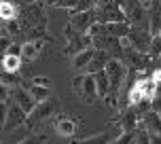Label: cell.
I'll use <instances>...</instances> for the list:
<instances>
[{"label": "cell", "mask_w": 161, "mask_h": 144, "mask_svg": "<svg viewBox=\"0 0 161 144\" xmlns=\"http://www.w3.org/2000/svg\"><path fill=\"white\" fill-rule=\"evenodd\" d=\"M45 140H47V136L38 134V136H30V138H25V140H21L19 144H45Z\"/></svg>", "instance_id": "4316f807"}, {"label": "cell", "mask_w": 161, "mask_h": 144, "mask_svg": "<svg viewBox=\"0 0 161 144\" xmlns=\"http://www.w3.org/2000/svg\"><path fill=\"white\" fill-rule=\"evenodd\" d=\"M21 62H24V59H21V57H17V55H2V70L17 74L19 68H21Z\"/></svg>", "instance_id": "ffe728a7"}, {"label": "cell", "mask_w": 161, "mask_h": 144, "mask_svg": "<svg viewBox=\"0 0 161 144\" xmlns=\"http://www.w3.org/2000/svg\"><path fill=\"white\" fill-rule=\"evenodd\" d=\"M72 89L74 93L85 100L87 104H93L97 97V85H96V74H79L72 80Z\"/></svg>", "instance_id": "3957f363"}, {"label": "cell", "mask_w": 161, "mask_h": 144, "mask_svg": "<svg viewBox=\"0 0 161 144\" xmlns=\"http://www.w3.org/2000/svg\"><path fill=\"white\" fill-rule=\"evenodd\" d=\"M7 55H17V57H21V45H11V49L7 51Z\"/></svg>", "instance_id": "f546056e"}, {"label": "cell", "mask_w": 161, "mask_h": 144, "mask_svg": "<svg viewBox=\"0 0 161 144\" xmlns=\"http://www.w3.org/2000/svg\"><path fill=\"white\" fill-rule=\"evenodd\" d=\"M151 144H161V136H157V134H151Z\"/></svg>", "instance_id": "d6a6232c"}, {"label": "cell", "mask_w": 161, "mask_h": 144, "mask_svg": "<svg viewBox=\"0 0 161 144\" xmlns=\"http://www.w3.org/2000/svg\"><path fill=\"white\" fill-rule=\"evenodd\" d=\"M142 127H144L148 134H157V136H161V114L155 112V110H151L144 119H142Z\"/></svg>", "instance_id": "9a60e30c"}, {"label": "cell", "mask_w": 161, "mask_h": 144, "mask_svg": "<svg viewBox=\"0 0 161 144\" xmlns=\"http://www.w3.org/2000/svg\"><path fill=\"white\" fill-rule=\"evenodd\" d=\"M125 15L131 28H140V30H148L151 32V24H148V11L140 0H125L123 2Z\"/></svg>", "instance_id": "7a4b0ae2"}, {"label": "cell", "mask_w": 161, "mask_h": 144, "mask_svg": "<svg viewBox=\"0 0 161 144\" xmlns=\"http://www.w3.org/2000/svg\"><path fill=\"white\" fill-rule=\"evenodd\" d=\"M57 108V102L55 100H47V102H42V104H38L36 108H34V112L28 117V121H25V125L28 127H34V125H38L40 121H45L47 117H51V112Z\"/></svg>", "instance_id": "8992f818"}, {"label": "cell", "mask_w": 161, "mask_h": 144, "mask_svg": "<svg viewBox=\"0 0 161 144\" xmlns=\"http://www.w3.org/2000/svg\"><path fill=\"white\" fill-rule=\"evenodd\" d=\"M2 85L4 87H19V76L17 74H13V72H4L2 70Z\"/></svg>", "instance_id": "7402d4cb"}, {"label": "cell", "mask_w": 161, "mask_h": 144, "mask_svg": "<svg viewBox=\"0 0 161 144\" xmlns=\"http://www.w3.org/2000/svg\"><path fill=\"white\" fill-rule=\"evenodd\" d=\"M59 2H62V0H49V4H51V7H57Z\"/></svg>", "instance_id": "836d02e7"}, {"label": "cell", "mask_w": 161, "mask_h": 144, "mask_svg": "<svg viewBox=\"0 0 161 144\" xmlns=\"http://www.w3.org/2000/svg\"><path fill=\"white\" fill-rule=\"evenodd\" d=\"M11 96H13V102H15L17 106H21L28 114H32L34 108L38 106V104H36V100L30 96V91H28L25 87H21V85L15 87V89H11Z\"/></svg>", "instance_id": "ba28073f"}, {"label": "cell", "mask_w": 161, "mask_h": 144, "mask_svg": "<svg viewBox=\"0 0 161 144\" xmlns=\"http://www.w3.org/2000/svg\"><path fill=\"white\" fill-rule=\"evenodd\" d=\"M108 62H110L108 51H100V49H97V51H96V57L91 59V64H89V68H87V74H97V72L106 70Z\"/></svg>", "instance_id": "4fadbf2b"}, {"label": "cell", "mask_w": 161, "mask_h": 144, "mask_svg": "<svg viewBox=\"0 0 161 144\" xmlns=\"http://www.w3.org/2000/svg\"><path fill=\"white\" fill-rule=\"evenodd\" d=\"M96 47H91V49H85V51H80L79 55H74L72 57V68L74 70H87L89 64H91V59L96 57Z\"/></svg>", "instance_id": "7c38bea8"}, {"label": "cell", "mask_w": 161, "mask_h": 144, "mask_svg": "<svg viewBox=\"0 0 161 144\" xmlns=\"http://www.w3.org/2000/svg\"><path fill=\"white\" fill-rule=\"evenodd\" d=\"M148 24H151V34L159 36L161 34V0H153V4L148 7Z\"/></svg>", "instance_id": "8fae6325"}, {"label": "cell", "mask_w": 161, "mask_h": 144, "mask_svg": "<svg viewBox=\"0 0 161 144\" xmlns=\"http://www.w3.org/2000/svg\"><path fill=\"white\" fill-rule=\"evenodd\" d=\"M138 123H140V114L134 106H127V110H123L121 114V129H123V134H131V131H136Z\"/></svg>", "instance_id": "30bf717a"}, {"label": "cell", "mask_w": 161, "mask_h": 144, "mask_svg": "<svg viewBox=\"0 0 161 144\" xmlns=\"http://www.w3.org/2000/svg\"><path fill=\"white\" fill-rule=\"evenodd\" d=\"M96 85H97V96L108 97V93H110V79H108L106 70H102V72L96 74Z\"/></svg>", "instance_id": "ac0fdd59"}, {"label": "cell", "mask_w": 161, "mask_h": 144, "mask_svg": "<svg viewBox=\"0 0 161 144\" xmlns=\"http://www.w3.org/2000/svg\"><path fill=\"white\" fill-rule=\"evenodd\" d=\"M32 83H34V85H40V87H49L51 80H49L47 76H36V79H32Z\"/></svg>", "instance_id": "4dcf8cb0"}, {"label": "cell", "mask_w": 161, "mask_h": 144, "mask_svg": "<svg viewBox=\"0 0 161 144\" xmlns=\"http://www.w3.org/2000/svg\"><path fill=\"white\" fill-rule=\"evenodd\" d=\"M106 74L110 79V93L108 97H104L108 106H117V97H119V91L123 87V83L127 79V66L123 59H110L108 66H106Z\"/></svg>", "instance_id": "6da1fadb"}, {"label": "cell", "mask_w": 161, "mask_h": 144, "mask_svg": "<svg viewBox=\"0 0 161 144\" xmlns=\"http://www.w3.org/2000/svg\"><path fill=\"white\" fill-rule=\"evenodd\" d=\"M134 142H136V131H131V134H119L113 144H134Z\"/></svg>", "instance_id": "cb8c5ba5"}, {"label": "cell", "mask_w": 161, "mask_h": 144, "mask_svg": "<svg viewBox=\"0 0 161 144\" xmlns=\"http://www.w3.org/2000/svg\"><path fill=\"white\" fill-rule=\"evenodd\" d=\"M134 144H151V134H148L144 127H140L136 131V142Z\"/></svg>", "instance_id": "d4e9b609"}, {"label": "cell", "mask_w": 161, "mask_h": 144, "mask_svg": "<svg viewBox=\"0 0 161 144\" xmlns=\"http://www.w3.org/2000/svg\"><path fill=\"white\" fill-rule=\"evenodd\" d=\"M123 57H125L127 64L131 66V68H136V70H144L146 64L151 62V55H148V53H140V51H136V49L123 51ZM125 59H123V62H125Z\"/></svg>", "instance_id": "9c48e42d"}, {"label": "cell", "mask_w": 161, "mask_h": 144, "mask_svg": "<svg viewBox=\"0 0 161 144\" xmlns=\"http://www.w3.org/2000/svg\"><path fill=\"white\" fill-rule=\"evenodd\" d=\"M25 89H28V91H30V96L36 100V104H42V102L51 100V89H49V87H40V85H34V83H30Z\"/></svg>", "instance_id": "e0dca14e"}, {"label": "cell", "mask_w": 161, "mask_h": 144, "mask_svg": "<svg viewBox=\"0 0 161 144\" xmlns=\"http://www.w3.org/2000/svg\"><path fill=\"white\" fill-rule=\"evenodd\" d=\"M11 45H13V42H11V34H7L4 30H2V40H0V47H2V53H4V55H7L8 49H11Z\"/></svg>", "instance_id": "f1b7e54d"}, {"label": "cell", "mask_w": 161, "mask_h": 144, "mask_svg": "<svg viewBox=\"0 0 161 144\" xmlns=\"http://www.w3.org/2000/svg\"><path fill=\"white\" fill-rule=\"evenodd\" d=\"M0 17H2L4 21H13L17 17V7L11 0H2V2H0Z\"/></svg>", "instance_id": "44dd1931"}, {"label": "cell", "mask_w": 161, "mask_h": 144, "mask_svg": "<svg viewBox=\"0 0 161 144\" xmlns=\"http://www.w3.org/2000/svg\"><path fill=\"white\" fill-rule=\"evenodd\" d=\"M97 4V0H80L79 2V8H76V13H85V11H93ZM74 15V13H72Z\"/></svg>", "instance_id": "484cf974"}, {"label": "cell", "mask_w": 161, "mask_h": 144, "mask_svg": "<svg viewBox=\"0 0 161 144\" xmlns=\"http://www.w3.org/2000/svg\"><path fill=\"white\" fill-rule=\"evenodd\" d=\"M25 121H28V112H25L21 106H17L15 102H13V106H11L8 114L4 117V121H2V129H4V131H11V129L24 125Z\"/></svg>", "instance_id": "5b68a950"}, {"label": "cell", "mask_w": 161, "mask_h": 144, "mask_svg": "<svg viewBox=\"0 0 161 144\" xmlns=\"http://www.w3.org/2000/svg\"><path fill=\"white\" fill-rule=\"evenodd\" d=\"M96 21H97V17H96V8H93V11H85V13H74L68 24L72 25L79 34H89L91 25Z\"/></svg>", "instance_id": "277c9868"}, {"label": "cell", "mask_w": 161, "mask_h": 144, "mask_svg": "<svg viewBox=\"0 0 161 144\" xmlns=\"http://www.w3.org/2000/svg\"><path fill=\"white\" fill-rule=\"evenodd\" d=\"M55 131L59 134V136H64V138L74 136V131H76V121L70 119V117H62V119H57L55 121Z\"/></svg>", "instance_id": "2e32d148"}, {"label": "cell", "mask_w": 161, "mask_h": 144, "mask_svg": "<svg viewBox=\"0 0 161 144\" xmlns=\"http://www.w3.org/2000/svg\"><path fill=\"white\" fill-rule=\"evenodd\" d=\"M114 140H117V138H114L113 134L102 131V134H96V136H91V138L79 140V142H74V144H110V142H114Z\"/></svg>", "instance_id": "d6986e66"}, {"label": "cell", "mask_w": 161, "mask_h": 144, "mask_svg": "<svg viewBox=\"0 0 161 144\" xmlns=\"http://www.w3.org/2000/svg\"><path fill=\"white\" fill-rule=\"evenodd\" d=\"M4 32H7V34H13V36H15V34H19V24H17L15 19H13V21H4Z\"/></svg>", "instance_id": "83f0119b"}, {"label": "cell", "mask_w": 161, "mask_h": 144, "mask_svg": "<svg viewBox=\"0 0 161 144\" xmlns=\"http://www.w3.org/2000/svg\"><path fill=\"white\" fill-rule=\"evenodd\" d=\"M129 40H131V47L136 49V51H140V53H148V49H151V42H153V34L148 32V30L131 28Z\"/></svg>", "instance_id": "52a82bcc"}, {"label": "cell", "mask_w": 161, "mask_h": 144, "mask_svg": "<svg viewBox=\"0 0 161 144\" xmlns=\"http://www.w3.org/2000/svg\"><path fill=\"white\" fill-rule=\"evenodd\" d=\"M40 47H42V40H28L21 45V59L24 62H34L40 53Z\"/></svg>", "instance_id": "5bb4252c"}, {"label": "cell", "mask_w": 161, "mask_h": 144, "mask_svg": "<svg viewBox=\"0 0 161 144\" xmlns=\"http://www.w3.org/2000/svg\"><path fill=\"white\" fill-rule=\"evenodd\" d=\"M151 80H153V83H157V85L161 87V68H159V70H155L153 74H151Z\"/></svg>", "instance_id": "1f68e13d"}, {"label": "cell", "mask_w": 161, "mask_h": 144, "mask_svg": "<svg viewBox=\"0 0 161 144\" xmlns=\"http://www.w3.org/2000/svg\"><path fill=\"white\" fill-rule=\"evenodd\" d=\"M148 55H151V59H157V57L161 59V34L153 38V42H151V49H148Z\"/></svg>", "instance_id": "603a6c76"}]
</instances>
